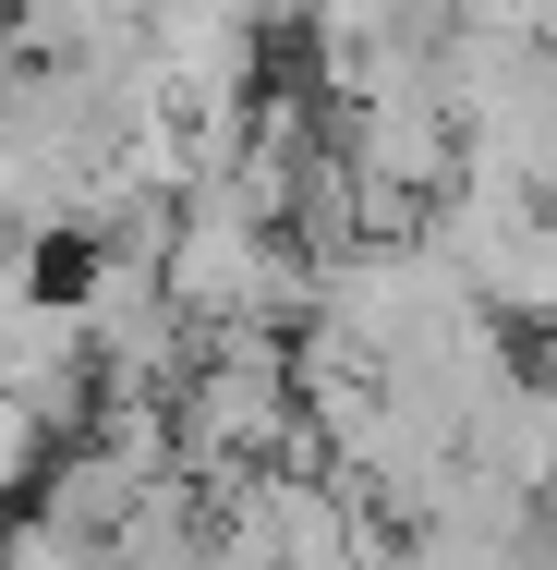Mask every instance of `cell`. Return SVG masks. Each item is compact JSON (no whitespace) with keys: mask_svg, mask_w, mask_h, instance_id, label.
I'll return each mask as SVG.
<instances>
[{"mask_svg":"<svg viewBox=\"0 0 557 570\" xmlns=\"http://www.w3.org/2000/svg\"><path fill=\"white\" fill-rule=\"evenodd\" d=\"M170 450L182 473H255V461H316L304 413V352L291 328H207V352L170 389Z\"/></svg>","mask_w":557,"mask_h":570,"instance_id":"6da1fadb","label":"cell"},{"mask_svg":"<svg viewBox=\"0 0 557 570\" xmlns=\"http://www.w3.org/2000/svg\"><path fill=\"white\" fill-rule=\"evenodd\" d=\"M460 450L485 461V473H509L521 498H557V376L534 364V376H509L485 413H473V438Z\"/></svg>","mask_w":557,"mask_h":570,"instance_id":"7a4b0ae2","label":"cell"},{"mask_svg":"<svg viewBox=\"0 0 557 570\" xmlns=\"http://www.w3.org/2000/svg\"><path fill=\"white\" fill-rule=\"evenodd\" d=\"M0 12H12V0H0Z\"/></svg>","mask_w":557,"mask_h":570,"instance_id":"3957f363","label":"cell"}]
</instances>
